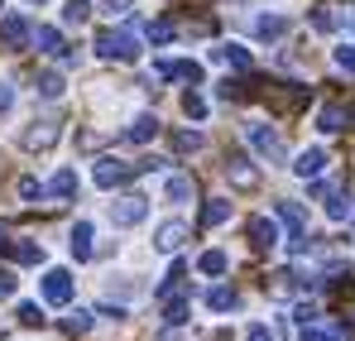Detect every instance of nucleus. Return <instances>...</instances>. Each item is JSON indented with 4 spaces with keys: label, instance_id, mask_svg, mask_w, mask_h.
I'll return each mask as SVG.
<instances>
[{
    "label": "nucleus",
    "instance_id": "1",
    "mask_svg": "<svg viewBox=\"0 0 355 341\" xmlns=\"http://www.w3.org/2000/svg\"><path fill=\"white\" fill-rule=\"evenodd\" d=\"M245 140L254 144V154H259V159L284 164V140H279V130H269L264 120H250V125H245Z\"/></svg>",
    "mask_w": 355,
    "mask_h": 341
},
{
    "label": "nucleus",
    "instance_id": "2",
    "mask_svg": "<svg viewBox=\"0 0 355 341\" xmlns=\"http://www.w3.org/2000/svg\"><path fill=\"white\" fill-rule=\"evenodd\" d=\"M96 53L120 58V63H135V58H139V39H135L130 29H106V34L96 39Z\"/></svg>",
    "mask_w": 355,
    "mask_h": 341
},
{
    "label": "nucleus",
    "instance_id": "3",
    "mask_svg": "<svg viewBox=\"0 0 355 341\" xmlns=\"http://www.w3.org/2000/svg\"><path fill=\"white\" fill-rule=\"evenodd\" d=\"M72 274H67V269H49V274H44V279H39V293H44V303H49V308H67V303H72Z\"/></svg>",
    "mask_w": 355,
    "mask_h": 341
},
{
    "label": "nucleus",
    "instance_id": "4",
    "mask_svg": "<svg viewBox=\"0 0 355 341\" xmlns=\"http://www.w3.org/2000/svg\"><path fill=\"white\" fill-rule=\"evenodd\" d=\"M144 217H149V197H139V192L111 202V222H116V226H139Z\"/></svg>",
    "mask_w": 355,
    "mask_h": 341
},
{
    "label": "nucleus",
    "instance_id": "5",
    "mask_svg": "<svg viewBox=\"0 0 355 341\" xmlns=\"http://www.w3.org/2000/svg\"><path fill=\"white\" fill-rule=\"evenodd\" d=\"M29 39H34V29H29L24 15H5V19H0V44H5V49H24Z\"/></svg>",
    "mask_w": 355,
    "mask_h": 341
},
{
    "label": "nucleus",
    "instance_id": "6",
    "mask_svg": "<svg viewBox=\"0 0 355 341\" xmlns=\"http://www.w3.org/2000/svg\"><path fill=\"white\" fill-rule=\"evenodd\" d=\"M92 178H96V188H120V183H130V178H135V164H120V159H101Z\"/></svg>",
    "mask_w": 355,
    "mask_h": 341
},
{
    "label": "nucleus",
    "instance_id": "7",
    "mask_svg": "<svg viewBox=\"0 0 355 341\" xmlns=\"http://www.w3.org/2000/svg\"><path fill=\"white\" fill-rule=\"evenodd\" d=\"M154 135H159V115L144 111V115H135V120L125 125V135H120V140H125V144H149Z\"/></svg>",
    "mask_w": 355,
    "mask_h": 341
},
{
    "label": "nucleus",
    "instance_id": "8",
    "mask_svg": "<svg viewBox=\"0 0 355 341\" xmlns=\"http://www.w3.org/2000/svg\"><path fill=\"white\" fill-rule=\"evenodd\" d=\"M182 240H187V226L182 222H164V226L154 231V250H164V255H178Z\"/></svg>",
    "mask_w": 355,
    "mask_h": 341
},
{
    "label": "nucleus",
    "instance_id": "9",
    "mask_svg": "<svg viewBox=\"0 0 355 341\" xmlns=\"http://www.w3.org/2000/svg\"><path fill=\"white\" fill-rule=\"evenodd\" d=\"M53 140H58V125L53 120H34V130L24 135V149H53Z\"/></svg>",
    "mask_w": 355,
    "mask_h": 341
},
{
    "label": "nucleus",
    "instance_id": "10",
    "mask_svg": "<svg viewBox=\"0 0 355 341\" xmlns=\"http://www.w3.org/2000/svg\"><path fill=\"white\" fill-rule=\"evenodd\" d=\"M274 212H279V222H284V226H288V240H297V235H307V217H302V207H297V202H279V207H274Z\"/></svg>",
    "mask_w": 355,
    "mask_h": 341
},
{
    "label": "nucleus",
    "instance_id": "11",
    "mask_svg": "<svg viewBox=\"0 0 355 341\" xmlns=\"http://www.w3.org/2000/svg\"><path fill=\"white\" fill-rule=\"evenodd\" d=\"M250 240H254L259 250H274V245H279V226H274L269 217H254V222H250Z\"/></svg>",
    "mask_w": 355,
    "mask_h": 341
},
{
    "label": "nucleus",
    "instance_id": "12",
    "mask_svg": "<svg viewBox=\"0 0 355 341\" xmlns=\"http://www.w3.org/2000/svg\"><path fill=\"white\" fill-rule=\"evenodd\" d=\"M322 169H327V149H302V154H297V164H293L297 178H317Z\"/></svg>",
    "mask_w": 355,
    "mask_h": 341
},
{
    "label": "nucleus",
    "instance_id": "13",
    "mask_svg": "<svg viewBox=\"0 0 355 341\" xmlns=\"http://www.w3.org/2000/svg\"><path fill=\"white\" fill-rule=\"evenodd\" d=\"M211 58L226 63V67H236V72H250V49H240V44H221Z\"/></svg>",
    "mask_w": 355,
    "mask_h": 341
},
{
    "label": "nucleus",
    "instance_id": "14",
    "mask_svg": "<svg viewBox=\"0 0 355 341\" xmlns=\"http://www.w3.org/2000/svg\"><path fill=\"white\" fill-rule=\"evenodd\" d=\"M207 308H211V313H231V308H240V293L226 288V284H216L211 293H207Z\"/></svg>",
    "mask_w": 355,
    "mask_h": 341
},
{
    "label": "nucleus",
    "instance_id": "15",
    "mask_svg": "<svg viewBox=\"0 0 355 341\" xmlns=\"http://www.w3.org/2000/svg\"><path fill=\"white\" fill-rule=\"evenodd\" d=\"M317 130H322V135L346 130V106H322V111H317Z\"/></svg>",
    "mask_w": 355,
    "mask_h": 341
},
{
    "label": "nucleus",
    "instance_id": "16",
    "mask_svg": "<svg viewBox=\"0 0 355 341\" xmlns=\"http://www.w3.org/2000/svg\"><path fill=\"white\" fill-rule=\"evenodd\" d=\"M197 269H202L207 279H216V274H226V269H231V255H226V250H207V255L197 260Z\"/></svg>",
    "mask_w": 355,
    "mask_h": 341
},
{
    "label": "nucleus",
    "instance_id": "17",
    "mask_svg": "<svg viewBox=\"0 0 355 341\" xmlns=\"http://www.w3.org/2000/svg\"><path fill=\"white\" fill-rule=\"evenodd\" d=\"M29 44H34V49H39V53H62V34L58 29H49V24H44V29H34V39H29Z\"/></svg>",
    "mask_w": 355,
    "mask_h": 341
},
{
    "label": "nucleus",
    "instance_id": "18",
    "mask_svg": "<svg viewBox=\"0 0 355 341\" xmlns=\"http://www.w3.org/2000/svg\"><path fill=\"white\" fill-rule=\"evenodd\" d=\"M221 222H231V202L226 197H211L202 207V226H221Z\"/></svg>",
    "mask_w": 355,
    "mask_h": 341
},
{
    "label": "nucleus",
    "instance_id": "19",
    "mask_svg": "<svg viewBox=\"0 0 355 341\" xmlns=\"http://www.w3.org/2000/svg\"><path fill=\"white\" fill-rule=\"evenodd\" d=\"M62 332H67V337H87V332H92V313H87V308H72V313L62 317Z\"/></svg>",
    "mask_w": 355,
    "mask_h": 341
},
{
    "label": "nucleus",
    "instance_id": "20",
    "mask_svg": "<svg viewBox=\"0 0 355 341\" xmlns=\"http://www.w3.org/2000/svg\"><path fill=\"white\" fill-rule=\"evenodd\" d=\"M44 192H49V197H72V192H77V173L72 169H62V173H53V183H49V188H44Z\"/></svg>",
    "mask_w": 355,
    "mask_h": 341
},
{
    "label": "nucleus",
    "instance_id": "21",
    "mask_svg": "<svg viewBox=\"0 0 355 341\" xmlns=\"http://www.w3.org/2000/svg\"><path fill=\"white\" fill-rule=\"evenodd\" d=\"M72 255L77 260H92V222H77L72 226Z\"/></svg>",
    "mask_w": 355,
    "mask_h": 341
},
{
    "label": "nucleus",
    "instance_id": "22",
    "mask_svg": "<svg viewBox=\"0 0 355 341\" xmlns=\"http://www.w3.org/2000/svg\"><path fill=\"white\" fill-rule=\"evenodd\" d=\"M164 197H168V202H187V197H192V178H187V173H173V178L164 183Z\"/></svg>",
    "mask_w": 355,
    "mask_h": 341
},
{
    "label": "nucleus",
    "instance_id": "23",
    "mask_svg": "<svg viewBox=\"0 0 355 341\" xmlns=\"http://www.w3.org/2000/svg\"><path fill=\"white\" fill-rule=\"evenodd\" d=\"M284 29H288L284 15H259V19H254V34H259V39H279Z\"/></svg>",
    "mask_w": 355,
    "mask_h": 341
},
{
    "label": "nucleus",
    "instance_id": "24",
    "mask_svg": "<svg viewBox=\"0 0 355 341\" xmlns=\"http://www.w3.org/2000/svg\"><path fill=\"white\" fill-rule=\"evenodd\" d=\"M15 260L19 265H44V245L39 240H15Z\"/></svg>",
    "mask_w": 355,
    "mask_h": 341
},
{
    "label": "nucleus",
    "instance_id": "25",
    "mask_svg": "<svg viewBox=\"0 0 355 341\" xmlns=\"http://www.w3.org/2000/svg\"><path fill=\"white\" fill-rule=\"evenodd\" d=\"M34 92L49 97V101H58V97H62V77H58V72H44V77L34 82Z\"/></svg>",
    "mask_w": 355,
    "mask_h": 341
},
{
    "label": "nucleus",
    "instance_id": "26",
    "mask_svg": "<svg viewBox=\"0 0 355 341\" xmlns=\"http://www.w3.org/2000/svg\"><path fill=\"white\" fill-rule=\"evenodd\" d=\"M231 183H236V188H254V169H245V159H231Z\"/></svg>",
    "mask_w": 355,
    "mask_h": 341
},
{
    "label": "nucleus",
    "instance_id": "27",
    "mask_svg": "<svg viewBox=\"0 0 355 341\" xmlns=\"http://www.w3.org/2000/svg\"><path fill=\"white\" fill-rule=\"evenodd\" d=\"M164 322H168V327L187 322V298H168V308H164Z\"/></svg>",
    "mask_w": 355,
    "mask_h": 341
},
{
    "label": "nucleus",
    "instance_id": "28",
    "mask_svg": "<svg viewBox=\"0 0 355 341\" xmlns=\"http://www.w3.org/2000/svg\"><path fill=\"white\" fill-rule=\"evenodd\" d=\"M87 15H92V5H87V0H67V10H62V24H82Z\"/></svg>",
    "mask_w": 355,
    "mask_h": 341
},
{
    "label": "nucleus",
    "instance_id": "29",
    "mask_svg": "<svg viewBox=\"0 0 355 341\" xmlns=\"http://www.w3.org/2000/svg\"><path fill=\"white\" fill-rule=\"evenodd\" d=\"M173 144L182 149V154H192V149H202V130H178Z\"/></svg>",
    "mask_w": 355,
    "mask_h": 341
},
{
    "label": "nucleus",
    "instance_id": "30",
    "mask_svg": "<svg viewBox=\"0 0 355 341\" xmlns=\"http://www.w3.org/2000/svg\"><path fill=\"white\" fill-rule=\"evenodd\" d=\"M144 34H149V44H173V24H164V19H154Z\"/></svg>",
    "mask_w": 355,
    "mask_h": 341
},
{
    "label": "nucleus",
    "instance_id": "31",
    "mask_svg": "<svg viewBox=\"0 0 355 341\" xmlns=\"http://www.w3.org/2000/svg\"><path fill=\"white\" fill-rule=\"evenodd\" d=\"M182 111L192 115V120H202V115H207V97H197V92H187V97H182Z\"/></svg>",
    "mask_w": 355,
    "mask_h": 341
},
{
    "label": "nucleus",
    "instance_id": "32",
    "mask_svg": "<svg viewBox=\"0 0 355 341\" xmlns=\"http://www.w3.org/2000/svg\"><path fill=\"white\" fill-rule=\"evenodd\" d=\"M19 322H24V327H39V322H44L39 303H19Z\"/></svg>",
    "mask_w": 355,
    "mask_h": 341
},
{
    "label": "nucleus",
    "instance_id": "33",
    "mask_svg": "<svg viewBox=\"0 0 355 341\" xmlns=\"http://www.w3.org/2000/svg\"><path fill=\"white\" fill-rule=\"evenodd\" d=\"M336 67L355 77V49H351V44H341V49H336Z\"/></svg>",
    "mask_w": 355,
    "mask_h": 341
},
{
    "label": "nucleus",
    "instance_id": "34",
    "mask_svg": "<svg viewBox=\"0 0 355 341\" xmlns=\"http://www.w3.org/2000/svg\"><path fill=\"white\" fill-rule=\"evenodd\" d=\"M19 197H24V202H39V197H49V192H44L34 178H24V183H19Z\"/></svg>",
    "mask_w": 355,
    "mask_h": 341
},
{
    "label": "nucleus",
    "instance_id": "35",
    "mask_svg": "<svg viewBox=\"0 0 355 341\" xmlns=\"http://www.w3.org/2000/svg\"><path fill=\"white\" fill-rule=\"evenodd\" d=\"M312 24H317V29H322V34H327V29H336V24H341V19H336V15H331V10H317V15H312Z\"/></svg>",
    "mask_w": 355,
    "mask_h": 341
},
{
    "label": "nucleus",
    "instance_id": "36",
    "mask_svg": "<svg viewBox=\"0 0 355 341\" xmlns=\"http://www.w3.org/2000/svg\"><path fill=\"white\" fill-rule=\"evenodd\" d=\"M10 111H15V87L0 82V115H10Z\"/></svg>",
    "mask_w": 355,
    "mask_h": 341
},
{
    "label": "nucleus",
    "instance_id": "37",
    "mask_svg": "<svg viewBox=\"0 0 355 341\" xmlns=\"http://www.w3.org/2000/svg\"><path fill=\"white\" fill-rule=\"evenodd\" d=\"M302 341H331V332H322V327L307 322V327H302Z\"/></svg>",
    "mask_w": 355,
    "mask_h": 341
},
{
    "label": "nucleus",
    "instance_id": "38",
    "mask_svg": "<svg viewBox=\"0 0 355 341\" xmlns=\"http://www.w3.org/2000/svg\"><path fill=\"white\" fill-rule=\"evenodd\" d=\"M293 317H297V327H307V322H312V317H317V308H312V303H302V308H297Z\"/></svg>",
    "mask_w": 355,
    "mask_h": 341
},
{
    "label": "nucleus",
    "instance_id": "39",
    "mask_svg": "<svg viewBox=\"0 0 355 341\" xmlns=\"http://www.w3.org/2000/svg\"><path fill=\"white\" fill-rule=\"evenodd\" d=\"M10 293H15V274L5 269V274H0V298H10Z\"/></svg>",
    "mask_w": 355,
    "mask_h": 341
},
{
    "label": "nucleus",
    "instance_id": "40",
    "mask_svg": "<svg viewBox=\"0 0 355 341\" xmlns=\"http://www.w3.org/2000/svg\"><path fill=\"white\" fill-rule=\"evenodd\" d=\"M245 341H274V337H269V327H250V337H245Z\"/></svg>",
    "mask_w": 355,
    "mask_h": 341
},
{
    "label": "nucleus",
    "instance_id": "41",
    "mask_svg": "<svg viewBox=\"0 0 355 341\" xmlns=\"http://www.w3.org/2000/svg\"><path fill=\"white\" fill-rule=\"evenodd\" d=\"M5 235H10V231H5V226H0V245H5Z\"/></svg>",
    "mask_w": 355,
    "mask_h": 341
},
{
    "label": "nucleus",
    "instance_id": "42",
    "mask_svg": "<svg viewBox=\"0 0 355 341\" xmlns=\"http://www.w3.org/2000/svg\"><path fill=\"white\" fill-rule=\"evenodd\" d=\"M29 5H49V0H29Z\"/></svg>",
    "mask_w": 355,
    "mask_h": 341
},
{
    "label": "nucleus",
    "instance_id": "43",
    "mask_svg": "<svg viewBox=\"0 0 355 341\" xmlns=\"http://www.w3.org/2000/svg\"><path fill=\"white\" fill-rule=\"evenodd\" d=\"M0 341H5V332H0Z\"/></svg>",
    "mask_w": 355,
    "mask_h": 341
}]
</instances>
